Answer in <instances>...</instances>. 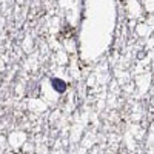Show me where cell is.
Masks as SVG:
<instances>
[]
</instances>
